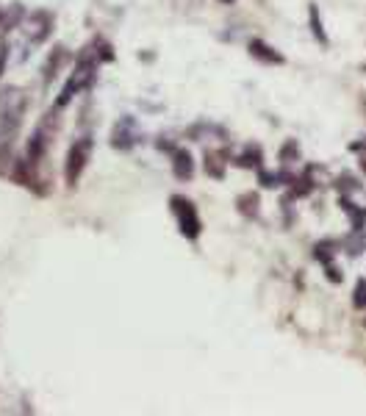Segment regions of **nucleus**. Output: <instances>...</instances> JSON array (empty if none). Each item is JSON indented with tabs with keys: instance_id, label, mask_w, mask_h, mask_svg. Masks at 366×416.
<instances>
[{
	"instance_id": "nucleus-6",
	"label": "nucleus",
	"mask_w": 366,
	"mask_h": 416,
	"mask_svg": "<svg viewBox=\"0 0 366 416\" xmlns=\"http://www.w3.org/2000/svg\"><path fill=\"white\" fill-rule=\"evenodd\" d=\"M67 58H69V53H67L64 45H56V47L47 53V61H45V67H42V84H45V86L53 84V78L58 76V69L67 64Z\"/></svg>"
},
{
	"instance_id": "nucleus-18",
	"label": "nucleus",
	"mask_w": 366,
	"mask_h": 416,
	"mask_svg": "<svg viewBox=\"0 0 366 416\" xmlns=\"http://www.w3.org/2000/svg\"><path fill=\"white\" fill-rule=\"evenodd\" d=\"M328 277H330V281H333V284H336V281H341V275H339V272H336L333 266H328Z\"/></svg>"
},
{
	"instance_id": "nucleus-2",
	"label": "nucleus",
	"mask_w": 366,
	"mask_h": 416,
	"mask_svg": "<svg viewBox=\"0 0 366 416\" xmlns=\"http://www.w3.org/2000/svg\"><path fill=\"white\" fill-rule=\"evenodd\" d=\"M92 150H95V139L92 136H78L76 142L69 145L67 159H64V183H67V189H76L78 186L84 170L92 161Z\"/></svg>"
},
{
	"instance_id": "nucleus-17",
	"label": "nucleus",
	"mask_w": 366,
	"mask_h": 416,
	"mask_svg": "<svg viewBox=\"0 0 366 416\" xmlns=\"http://www.w3.org/2000/svg\"><path fill=\"white\" fill-rule=\"evenodd\" d=\"M355 305H358V308L366 305V284H363V281L355 286Z\"/></svg>"
},
{
	"instance_id": "nucleus-7",
	"label": "nucleus",
	"mask_w": 366,
	"mask_h": 416,
	"mask_svg": "<svg viewBox=\"0 0 366 416\" xmlns=\"http://www.w3.org/2000/svg\"><path fill=\"white\" fill-rule=\"evenodd\" d=\"M170 156H172V172H175V178L178 181H192L194 178V159H192V153L186 148H175Z\"/></svg>"
},
{
	"instance_id": "nucleus-8",
	"label": "nucleus",
	"mask_w": 366,
	"mask_h": 416,
	"mask_svg": "<svg viewBox=\"0 0 366 416\" xmlns=\"http://www.w3.org/2000/svg\"><path fill=\"white\" fill-rule=\"evenodd\" d=\"M247 50H250L253 58H258V61H264V64H283V56H280L272 45H266L264 39H250Z\"/></svg>"
},
{
	"instance_id": "nucleus-15",
	"label": "nucleus",
	"mask_w": 366,
	"mask_h": 416,
	"mask_svg": "<svg viewBox=\"0 0 366 416\" xmlns=\"http://www.w3.org/2000/svg\"><path fill=\"white\" fill-rule=\"evenodd\" d=\"M291 156H300V148H297V142H286V148L280 150V161H283V164H291V161H288Z\"/></svg>"
},
{
	"instance_id": "nucleus-9",
	"label": "nucleus",
	"mask_w": 366,
	"mask_h": 416,
	"mask_svg": "<svg viewBox=\"0 0 366 416\" xmlns=\"http://www.w3.org/2000/svg\"><path fill=\"white\" fill-rule=\"evenodd\" d=\"M236 208H239V214L242 217H258V194L255 192H247V194H239L236 200Z\"/></svg>"
},
{
	"instance_id": "nucleus-12",
	"label": "nucleus",
	"mask_w": 366,
	"mask_h": 416,
	"mask_svg": "<svg viewBox=\"0 0 366 416\" xmlns=\"http://www.w3.org/2000/svg\"><path fill=\"white\" fill-rule=\"evenodd\" d=\"M92 45H95V50H98V56H100V61H103V64H111V61L117 58V53H114L111 42H106L103 36H95V39H92Z\"/></svg>"
},
{
	"instance_id": "nucleus-10",
	"label": "nucleus",
	"mask_w": 366,
	"mask_h": 416,
	"mask_svg": "<svg viewBox=\"0 0 366 416\" xmlns=\"http://www.w3.org/2000/svg\"><path fill=\"white\" fill-rule=\"evenodd\" d=\"M236 167H244V170H258L261 167V150L255 145H250L239 159H236Z\"/></svg>"
},
{
	"instance_id": "nucleus-14",
	"label": "nucleus",
	"mask_w": 366,
	"mask_h": 416,
	"mask_svg": "<svg viewBox=\"0 0 366 416\" xmlns=\"http://www.w3.org/2000/svg\"><path fill=\"white\" fill-rule=\"evenodd\" d=\"M9 50H12V45H9V39L3 36V39H0V78H3V73H6V64H9Z\"/></svg>"
},
{
	"instance_id": "nucleus-1",
	"label": "nucleus",
	"mask_w": 366,
	"mask_h": 416,
	"mask_svg": "<svg viewBox=\"0 0 366 416\" xmlns=\"http://www.w3.org/2000/svg\"><path fill=\"white\" fill-rule=\"evenodd\" d=\"M103 61H100V56H98V50H95V45L89 42L81 53H78V58H76V67H72V73H69V81L64 84V89H61V95L56 97V108L61 111L72 97H76L78 92H84V89H92L95 86V81H98V67H100Z\"/></svg>"
},
{
	"instance_id": "nucleus-5",
	"label": "nucleus",
	"mask_w": 366,
	"mask_h": 416,
	"mask_svg": "<svg viewBox=\"0 0 366 416\" xmlns=\"http://www.w3.org/2000/svg\"><path fill=\"white\" fill-rule=\"evenodd\" d=\"M111 148L114 150H119V153H128V150H133L136 148V142H139V125H136V119L133 117H119L117 122H114V128H111Z\"/></svg>"
},
{
	"instance_id": "nucleus-16",
	"label": "nucleus",
	"mask_w": 366,
	"mask_h": 416,
	"mask_svg": "<svg viewBox=\"0 0 366 416\" xmlns=\"http://www.w3.org/2000/svg\"><path fill=\"white\" fill-rule=\"evenodd\" d=\"M311 25H314V36H317L319 42H328V36H325V31H322V23L317 20V9H311Z\"/></svg>"
},
{
	"instance_id": "nucleus-19",
	"label": "nucleus",
	"mask_w": 366,
	"mask_h": 416,
	"mask_svg": "<svg viewBox=\"0 0 366 416\" xmlns=\"http://www.w3.org/2000/svg\"><path fill=\"white\" fill-rule=\"evenodd\" d=\"M219 3H228L231 6V3H236V0H219Z\"/></svg>"
},
{
	"instance_id": "nucleus-3",
	"label": "nucleus",
	"mask_w": 366,
	"mask_h": 416,
	"mask_svg": "<svg viewBox=\"0 0 366 416\" xmlns=\"http://www.w3.org/2000/svg\"><path fill=\"white\" fill-rule=\"evenodd\" d=\"M170 208H172L175 220H178L181 236H186L189 242H194L203 233V222H200V214H197V205L189 197H183V194H172L170 197Z\"/></svg>"
},
{
	"instance_id": "nucleus-4",
	"label": "nucleus",
	"mask_w": 366,
	"mask_h": 416,
	"mask_svg": "<svg viewBox=\"0 0 366 416\" xmlns=\"http://www.w3.org/2000/svg\"><path fill=\"white\" fill-rule=\"evenodd\" d=\"M23 34L28 36V42L31 45H42V42H47V36L53 34V14L47 12V9H36V12H31L25 20H23Z\"/></svg>"
},
{
	"instance_id": "nucleus-11",
	"label": "nucleus",
	"mask_w": 366,
	"mask_h": 416,
	"mask_svg": "<svg viewBox=\"0 0 366 416\" xmlns=\"http://www.w3.org/2000/svg\"><path fill=\"white\" fill-rule=\"evenodd\" d=\"M205 172H208L211 178H216V181L225 178V161H219V156L208 150V153H205Z\"/></svg>"
},
{
	"instance_id": "nucleus-13",
	"label": "nucleus",
	"mask_w": 366,
	"mask_h": 416,
	"mask_svg": "<svg viewBox=\"0 0 366 416\" xmlns=\"http://www.w3.org/2000/svg\"><path fill=\"white\" fill-rule=\"evenodd\" d=\"M341 205H344V211L352 217V228H355V231H361V228H363L366 214H363V211H358V208H352V203H350V200H341Z\"/></svg>"
}]
</instances>
